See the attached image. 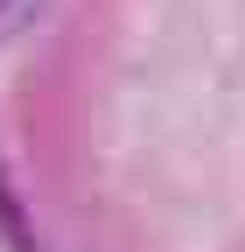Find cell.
<instances>
[{"label":"cell","instance_id":"obj_1","mask_svg":"<svg viewBox=\"0 0 245 252\" xmlns=\"http://www.w3.org/2000/svg\"><path fill=\"white\" fill-rule=\"evenodd\" d=\"M0 7H7V0H0Z\"/></svg>","mask_w":245,"mask_h":252}]
</instances>
